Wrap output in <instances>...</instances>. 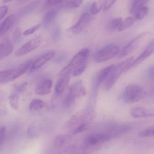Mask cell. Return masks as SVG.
Masks as SVG:
<instances>
[{
    "label": "cell",
    "instance_id": "cell-38",
    "mask_svg": "<svg viewBox=\"0 0 154 154\" xmlns=\"http://www.w3.org/2000/svg\"><path fill=\"white\" fill-rule=\"evenodd\" d=\"M27 85H28V83L26 82H23V83L18 85L16 88L17 92L22 93V92H23L26 90Z\"/></svg>",
    "mask_w": 154,
    "mask_h": 154
},
{
    "label": "cell",
    "instance_id": "cell-12",
    "mask_svg": "<svg viewBox=\"0 0 154 154\" xmlns=\"http://www.w3.org/2000/svg\"><path fill=\"white\" fill-rule=\"evenodd\" d=\"M130 114L134 118L151 117L154 116V109L137 107L133 108L131 110Z\"/></svg>",
    "mask_w": 154,
    "mask_h": 154
},
{
    "label": "cell",
    "instance_id": "cell-29",
    "mask_svg": "<svg viewBox=\"0 0 154 154\" xmlns=\"http://www.w3.org/2000/svg\"><path fill=\"white\" fill-rule=\"evenodd\" d=\"M87 65H88V61H86V62H85L83 64H82L76 68L72 73L73 76L76 77L82 75L86 69Z\"/></svg>",
    "mask_w": 154,
    "mask_h": 154
},
{
    "label": "cell",
    "instance_id": "cell-4",
    "mask_svg": "<svg viewBox=\"0 0 154 154\" xmlns=\"http://www.w3.org/2000/svg\"><path fill=\"white\" fill-rule=\"evenodd\" d=\"M94 116V111L91 108L85 109L74 115L66 124V127H70L76 125L79 126L83 124H88Z\"/></svg>",
    "mask_w": 154,
    "mask_h": 154
},
{
    "label": "cell",
    "instance_id": "cell-22",
    "mask_svg": "<svg viewBox=\"0 0 154 154\" xmlns=\"http://www.w3.org/2000/svg\"><path fill=\"white\" fill-rule=\"evenodd\" d=\"M149 8L147 6H143L137 10L134 13V19L135 20H143L148 13Z\"/></svg>",
    "mask_w": 154,
    "mask_h": 154
},
{
    "label": "cell",
    "instance_id": "cell-39",
    "mask_svg": "<svg viewBox=\"0 0 154 154\" xmlns=\"http://www.w3.org/2000/svg\"><path fill=\"white\" fill-rule=\"evenodd\" d=\"M87 125L88 124H83L78 126L77 127L74 129V131H73V133L74 134H78V133L82 132L86 128Z\"/></svg>",
    "mask_w": 154,
    "mask_h": 154
},
{
    "label": "cell",
    "instance_id": "cell-41",
    "mask_svg": "<svg viewBox=\"0 0 154 154\" xmlns=\"http://www.w3.org/2000/svg\"><path fill=\"white\" fill-rule=\"evenodd\" d=\"M62 0H47V2L50 4H57L60 3Z\"/></svg>",
    "mask_w": 154,
    "mask_h": 154
},
{
    "label": "cell",
    "instance_id": "cell-16",
    "mask_svg": "<svg viewBox=\"0 0 154 154\" xmlns=\"http://www.w3.org/2000/svg\"><path fill=\"white\" fill-rule=\"evenodd\" d=\"M14 46L8 40H5L0 43V60L9 56L13 51Z\"/></svg>",
    "mask_w": 154,
    "mask_h": 154
},
{
    "label": "cell",
    "instance_id": "cell-14",
    "mask_svg": "<svg viewBox=\"0 0 154 154\" xmlns=\"http://www.w3.org/2000/svg\"><path fill=\"white\" fill-rule=\"evenodd\" d=\"M52 86L51 79H46L42 81L37 86L35 92L38 95H45L50 93Z\"/></svg>",
    "mask_w": 154,
    "mask_h": 154
},
{
    "label": "cell",
    "instance_id": "cell-24",
    "mask_svg": "<svg viewBox=\"0 0 154 154\" xmlns=\"http://www.w3.org/2000/svg\"><path fill=\"white\" fill-rule=\"evenodd\" d=\"M9 102L11 107L14 110H17L19 107V97L17 94L11 95L9 97Z\"/></svg>",
    "mask_w": 154,
    "mask_h": 154
},
{
    "label": "cell",
    "instance_id": "cell-15",
    "mask_svg": "<svg viewBox=\"0 0 154 154\" xmlns=\"http://www.w3.org/2000/svg\"><path fill=\"white\" fill-rule=\"evenodd\" d=\"M16 19L15 15L11 14L4 20L0 25V37L5 34L13 26Z\"/></svg>",
    "mask_w": 154,
    "mask_h": 154
},
{
    "label": "cell",
    "instance_id": "cell-32",
    "mask_svg": "<svg viewBox=\"0 0 154 154\" xmlns=\"http://www.w3.org/2000/svg\"><path fill=\"white\" fill-rule=\"evenodd\" d=\"M7 110L5 106L4 100L0 97V116H5L7 114Z\"/></svg>",
    "mask_w": 154,
    "mask_h": 154
},
{
    "label": "cell",
    "instance_id": "cell-1",
    "mask_svg": "<svg viewBox=\"0 0 154 154\" xmlns=\"http://www.w3.org/2000/svg\"><path fill=\"white\" fill-rule=\"evenodd\" d=\"M134 60V57H131L117 65H114L105 81V88L107 90L112 88L123 72L129 69Z\"/></svg>",
    "mask_w": 154,
    "mask_h": 154
},
{
    "label": "cell",
    "instance_id": "cell-34",
    "mask_svg": "<svg viewBox=\"0 0 154 154\" xmlns=\"http://www.w3.org/2000/svg\"><path fill=\"white\" fill-rule=\"evenodd\" d=\"M40 24H38V25H35L28 29L26 30L24 32H23V35L24 36H28V35H31V34H33V33L37 31L38 29L39 28Z\"/></svg>",
    "mask_w": 154,
    "mask_h": 154
},
{
    "label": "cell",
    "instance_id": "cell-3",
    "mask_svg": "<svg viewBox=\"0 0 154 154\" xmlns=\"http://www.w3.org/2000/svg\"><path fill=\"white\" fill-rule=\"evenodd\" d=\"M145 96V91L142 86L136 84H130L124 91L123 100L125 103L132 104L138 102Z\"/></svg>",
    "mask_w": 154,
    "mask_h": 154
},
{
    "label": "cell",
    "instance_id": "cell-45",
    "mask_svg": "<svg viewBox=\"0 0 154 154\" xmlns=\"http://www.w3.org/2000/svg\"><path fill=\"white\" fill-rule=\"evenodd\" d=\"M153 92H154V90H153Z\"/></svg>",
    "mask_w": 154,
    "mask_h": 154
},
{
    "label": "cell",
    "instance_id": "cell-5",
    "mask_svg": "<svg viewBox=\"0 0 154 154\" xmlns=\"http://www.w3.org/2000/svg\"><path fill=\"white\" fill-rule=\"evenodd\" d=\"M119 51V48L116 44H109L96 52L93 60L97 63H101L114 58Z\"/></svg>",
    "mask_w": 154,
    "mask_h": 154
},
{
    "label": "cell",
    "instance_id": "cell-36",
    "mask_svg": "<svg viewBox=\"0 0 154 154\" xmlns=\"http://www.w3.org/2000/svg\"><path fill=\"white\" fill-rule=\"evenodd\" d=\"M6 127L3 126L0 128V146L2 144L5 137Z\"/></svg>",
    "mask_w": 154,
    "mask_h": 154
},
{
    "label": "cell",
    "instance_id": "cell-28",
    "mask_svg": "<svg viewBox=\"0 0 154 154\" xmlns=\"http://www.w3.org/2000/svg\"><path fill=\"white\" fill-rule=\"evenodd\" d=\"M83 0H66L67 6L70 9H75L79 7Z\"/></svg>",
    "mask_w": 154,
    "mask_h": 154
},
{
    "label": "cell",
    "instance_id": "cell-23",
    "mask_svg": "<svg viewBox=\"0 0 154 154\" xmlns=\"http://www.w3.org/2000/svg\"><path fill=\"white\" fill-rule=\"evenodd\" d=\"M134 21L135 20L134 17H128L124 20H123L118 30L119 31H123L125 30L133 25Z\"/></svg>",
    "mask_w": 154,
    "mask_h": 154
},
{
    "label": "cell",
    "instance_id": "cell-44",
    "mask_svg": "<svg viewBox=\"0 0 154 154\" xmlns=\"http://www.w3.org/2000/svg\"><path fill=\"white\" fill-rule=\"evenodd\" d=\"M29 0H20V3H24L26 2H28Z\"/></svg>",
    "mask_w": 154,
    "mask_h": 154
},
{
    "label": "cell",
    "instance_id": "cell-40",
    "mask_svg": "<svg viewBox=\"0 0 154 154\" xmlns=\"http://www.w3.org/2000/svg\"><path fill=\"white\" fill-rule=\"evenodd\" d=\"M21 35V30L19 28H16L14 31L13 34V38L14 40L15 41H17L20 38Z\"/></svg>",
    "mask_w": 154,
    "mask_h": 154
},
{
    "label": "cell",
    "instance_id": "cell-27",
    "mask_svg": "<svg viewBox=\"0 0 154 154\" xmlns=\"http://www.w3.org/2000/svg\"><path fill=\"white\" fill-rule=\"evenodd\" d=\"M40 1L41 0H37V1L33 2L30 4L28 6H26V7L24 8V9L23 10L22 12L23 14H28L30 12L32 11L37 7Z\"/></svg>",
    "mask_w": 154,
    "mask_h": 154
},
{
    "label": "cell",
    "instance_id": "cell-37",
    "mask_svg": "<svg viewBox=\"0 0 154 154\" xmlns=\"http://www.w3.org/2000/svg\"><path fill=\"white\" fill-rule=\"evenodd\" d=\"M147 77L151 79L154 80V65L150 66L147 70Z\"/></svg>",
    "mask_w": 154,
    "mask_h": 154
},
{
    "label": "cell",
    "instance_id": "cell-42",
    "mask_svg": "<svg viewBox=\"0 0 154 154\" xmlns=\"http://www.w3.org/2000/svg\"><path fill=\"white\" fill-rule=\"evenodd\" d=\"M60 35V31L59 29H56L54 33V36H55V40L58 39Z\"/></svg>",
    "mask_w": 154,
    "mask_h": 154
},
{
    "label": "cell",
    "instance_id": "cell-30",
    "mask_svg": "<svg viewBox=\"0 0 154 154\" xmlns=\"http://www.w3.org/2000/svg\"><path fill=\"white\" fill-rule=\"evenodd\" d=\"M123 21V19L121 18H116L111 21L109 25L110 29L113 30L118 29L120 24Z\"/></svg>",
    "mask_w": 154,
    "mask_h": 154
},
{
    "label": "cell",
    "instance_id": "cell-7",
    "mask_svg": "<svg viewBox=\"0 0 154 154\" xmlns=\"http://www.w3.org/2000/svg\"><path fill=\"white\" fill-rule=\"evenodd\" d=\"M42 42V38L40 36H38L30 40L15 51V56L20 57L27 55L38 48L40 46Z\"/></svg>",
    "mask_w": 154,
    "mask_h": 154
},
{
    "label": "cell",
    "instance_id": "cell-8",
    "mask_svg": "<svg viewBox=\"0 0 154 154\" xmlns=\"http://www.w3.org/2000/svg\"><path fill=\"white\" fill-rule=\"evenodd\" d=\"M92 20V16L88 13L83 14L78 22L69 29V31L74 34H79L87 28Z\"/></svg>",
    "mask_w": 154,
    "mask_h": 154
},
{
    "label": "cell",
    "instance_id": "cell-2",
    "mask_svg": "<svg viewBox=\"0 0 154 154\" xmlns=\"http://www.w3.org/2000/svg\"><path fill=\"white\" fill-rule=\"evenodd\" d=\"M89 49L85 48L77 53L72 58L69 64L64 68L60 73V77L70 75L74 70L86 61L90 55Z\"/></svg>",
    "mask_w": 154,
    "mask_h": 154
},
{
    "label": "cell",
    "instance_id": "cell-11",
    "mask_svg": "<svg viewBox=\"0 0 154 154\" xmlns=\"http://www.w3.org/2000/svg\"><path fill=\"white\" fill-rule=\"evenodd\" d=\"M33 62L32 60H29L18 66L17 67L11 69V73L9 79V82L12 81L25 74L28 70H30Z\"/></svg>",
    "mask_w": 154,
    "mask_h": 154
},
{
    "label": "cell",
    "instance_id": "cell-13",
    "mask_svg": "<svg viewBox=\"0 0 154 154\" xmlns=\"http://www.w3.org/2000/svg\"><path fill=\"white\" fill-rule=\"evenodd\" d=\"M55 53L54 51H51L45 54L39 58L37 59L36 61L33 62V64L31 68V71H34L38 69L46 64L48 61L53 58L55 57Z\"/></svg>",
    "mask_w": 154,
    "mask_h": 154
},
{
    "label": "cell",
    "instance_id": "cell-26",
    "mask_svg": "<svg viewBox=\"0 0 154 154\" xmlns=\"http://www.w3.org/2000/svg\"><path fill=\"white\" fill-rule=\"evenodd\" d=\"M141 137H152L154 136V126L147 128L141 131L139 133Z\"/></svg>",
    "mask_w": 154,
    "mask_h": 154
},
{
    "label": "cell",
    "instance_id": "cell-31",
    "mask_svg": "<svg viewBox=\"0 0 154 154\" xmlns=\"http://www.w3.org/2000/svg\"><path fill=\"white\" fill-rule=\"evenodd\" d=\"M66 140V137L61 135L57 136L55 137L54 140V144L55 146L57 147H60L62 146L65 143Z\"/></svg>",
    "mask_w": 154,
    "mask_h": 154
},
{
    "label": "cell",
    "instance_id": "cell-19",
    "mask_svg": "<svg viewBox=\"0 0 154 154\" xmlns=\"http://www.w3.org/2000/svg\"><path fill=\"white\" fill-rule=\"evenodd\" d=\"M114 65L108 66L107 67L100 70L97 75L96 78V87H98L100 85L106 81L109 72L113 68Z\"/></svg>",
    "mask_w": 154,
    "mask_h": 154
},
{
    "label": "cell",
    "instance_id": "cell-9",
    "mask_svg": "<svg viewBox=\"0 0 154 154\" xmlns=\"http://www.w3.org/2000/svg\"><path fill=\"white\" fill-rule=\"evenodd\" d=\"M87 91L83 82L79 81L71 85L67 93L76 100L77 98L84 97Z\"/></svg>",
    "mask_w": 154,
    "mask_h": 154
},
{
    "label": "cell",
    "instance_id": "cell-17",
    "mask_svg": "<svg viewBox=\"0 0 154 154\" xmlns=\"http://www.w3.org/2000/svg\"><path fill=\"white\" fill-rule=\"evenodd\" d=\"M69 75L60 77L55 86V93L57 96H60L63 93L69 82Z\"/></svg>",
    "mask_w": 154,
    "mask_h": 154
},
{
    "label": "cell",
    "instance_id": "cell-43",
    "mask_svg": "<svg viewBox=\"0 0 154 154\" xmlns=\"http://www.w3.org/2000/svg\"><path fill=\"white\" fill-rule=\"evenodd\" d=\"M12 1V0H3V2L5 3H8L9 2H11V1Z\"/></svg>",
    "mask_w": 154,
    "mask_h": 154
},
{
    "label": "cell",
    "instance_id": "cell-10",
    "mask_svg": "<svg viewBox=\"0 0 154 154\" xmlns=\"http://www.w3.org/2000/svg\"><path fill=\"white\" fill-rule=\"evenodd\" d=\"M154 53V38L149 43L143 52L137 57V58L134 60L129 69L134 67L141 64Z\"/></svg>",
    "mask_w": 154,
    "mask_h": 154
},
{
    "label": "cell",
    "instance_id": "cell-20",
    "mask_svg": "<svg viewBox=\"0 0 154 154\" xmlns=\"http://www.w3.org/2000/svg\"><path fill=\"white\" fill-rule=\"evenodd\" d=\"M150 0H133L130 6V12L131 14H134L137 10L149 2Z\"/></svg>",
    "mask_w": 154,
    "mask_h": 154
},
{
    "label": "cell",
    "instance_id": "cell-33",
    "mask_svg": "<svg viewBox=\"0 0 154 154\" xmlns=\"http://www.w3.org/2000/svg\"><path fill=\"white\" fill-rule=\"evenodd\" d=\"M116 0H104L103 2V10L106 11L115 3Z\"/></svg>",
    "mask_w": 154,
    "mask_h": 154
},
{
    "label": "cell",
    "instance_id": "cell-25",
    "mask_svg": "<svg viewBox=\"0 0 154 154\" xmlns=\"http://www.w3.org/2000/svg\"><path fill=\"white\" fill-rule=\"evenodd\" d=\"M103 6V2L101 0L95 1L92 3L91 6V12L92 14H96L99 12Z\"/></svg>",
    "mask_w": 154,
    "mask_h": 154
},
{
    "label": "cell",
    "instance_id": "cell-35",
    "mask_svg": "<svg viewBox=\"0 0 154 154\" xmlns=\"http://www.w3.org/2000/svg\"><path fill=\"white\" fill-rule=\"evenodd\" d=\"M8 12V6L4 5L0 7V21L6 15Z\"/></svg>",
    "mask_w": 154,
    "mask_h": 154
},
{
    "label": "cell",
    "instance_id": "cell-21",
    "mask_svg": "<svg viewBox=\"0 0 154 154\" xmlns=\"http://www.w3.org/2000/svg\"><path fill=\"white\" fill-rule=\"evenodd\" d=\"M46 104L43 100L38 99H34L31 102L29 109L31 111H36L45 107Z\"/></svg>",
    "mask_w": 154,
    "mask_h": 154
},
{
    "label": "cell",
    "instance_id": "cell-6",
    "mask_svg": "<svg viewBox=\"0 0 154 154\" xmlns=\"http://www.w3.org/2000/svg\"><path fill=\"white\" fill-rule=\"evenodd\" d=\"M150 33L145 32L138 35L134 38L128 45L123 48L119 55L120 57H124L128 56L135 51L143 42L149 37Z\"/></svg>",
    "mask_w": 154,
    "mask_h": 154
},
{
    "label": "cell",
    "instance_id": "cell-18",
    "mask_svg": "<svg viewBox=\"0 0 154 154\" xmlns=\"http://www.w3.org/2000/svg\"><path fill=\"white\" fill-rule=\"evenodd\" d=\"M57 12L58 11L57 9H53L45 13L42 20V24L45 28L49 27L55 20Z\"/></svg>",
    "mask_w": 154,
    "mask_h": 154
}]
</instances>
